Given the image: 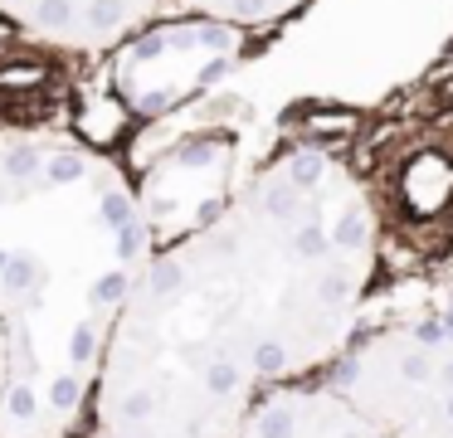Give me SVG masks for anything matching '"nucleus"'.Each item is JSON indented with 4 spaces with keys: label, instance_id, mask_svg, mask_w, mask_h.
I'll use <instances>...</instances> for the list:
<instances>
[{
    "label": "nucleus",
    "instance_id": "obj_5",
    "mask_svg": "<svg viewBox=\"0 0 453 438\" xmlns=\"http://www.w3.org/2000/svg\"><path fill=\"white\" fill-rule=\"evenodd\" d=\"M234 438H385L326 380H288L249 404Z\"/></svg>",
    "mask_w": 453,
    "mask_h": 438
},
{
    "label": "nucleus",
    "instance_id": "obj_2",
    "mask_svg": "<svg viewBox=\"0 0 453 438\" xmlns=\"http://www.w3.org/2000/svg\"><path fill=\"white\" fill-rule=\"evenodd\" d=\"M151 249L112 156L54 132L0 136V438H69L88 419L112 321Z\"/></svg>",
    "mask_w": 453,
    "mask_h": 438
},
{
    "label": "nucleus",
    "instance_id": "obj_1",
    "mask_svg": "<svg viewBox=\"0 0 453 438\" xmlns=\"http://www.w3.org/2000/svg\"><path fill=\"white\" fill-rule=\"evenodd\" d=\"M375 210L342 156L288 146L205 224L151 249L98 385L93 438H234L249 404L351 346Z\"/></svg>",
    "mask_w": 453,
    "mask_h": 438
},
{
    "label": "nucleus",
    "instance_id": "obj_7",
    "mask_svg": "<svg viewBox=\"0 0 453 438\" xmlns=\"http://www.w3.org/2000/svg\"><path fill=\"white\" fill-rule=\"evenodd\" d=\"M0 389H5V331H0Z\"/></svg>",
    "mask_w": 453,
    "mask_h": 438
},
{
    "label": "nucleus",
    "instance_id": "obj_6",
    "mask_svg": "<svg viewBox=\"0 0 453 438\" xmlns=\"http://www.w3.org/2000/svg\"><path fill=\"white\" fill-rule=\"evenodd\" d=\"M161 5L180 10L190 19H210V25H229V29H264L278 19L297 15L307 0H161Z\"/></svg>",
    "mask_w": 453,
    "mask_h": 438
},
{
    "label": "nucleus",
    "instance_id": "obj_4",
    "mask_svg": "<svg viewBox=\"0 0 453 438\" xmlns=\"http://www.w3.org/2000/svg\"><path fill=\"white\" fill-rule=\"evenodd\" d=\"M161 0H0V19L64 54H103L151 25Z\"/></svg>",
    "mask_w": 453,
    "mask_h": 438
},
{
    "label": "nucleus",
    "instance_id": "obj_3",
    "mask_svg": "<svg viewBox=\"0 0 453 438\" xmlns=\"http://www.w3.org/2000/svg\"><path fill=\"white\" fill-rule=\"evenodd\" d=\"M322 380L385 438H453V327H385L351 341Z\"/></svg>",
    "mask_w": 453,
    "mask_h": 438
}]
</instances>
